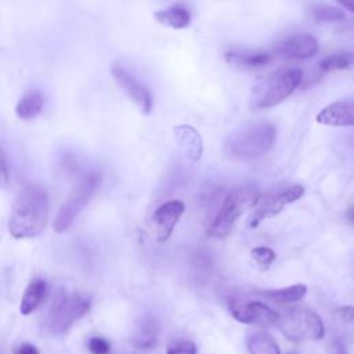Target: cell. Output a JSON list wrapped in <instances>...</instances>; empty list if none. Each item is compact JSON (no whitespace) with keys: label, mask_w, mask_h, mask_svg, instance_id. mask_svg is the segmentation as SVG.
Here are the masks:
<instances>
[{"label":"cell","mask_w":354,"mask_h":354,"mask_svg":"<svg viewBox=\"0 0 354 354\" xmlns=\"http://www.w3.org/2000/svg\"><path fill=\"white\" fill-rule=\"evenodd\" d=\"M313 17L318 24H335L346 19V14L342 8L333 6H318L313 11Z\"/></svg>","instance_id":"23"},{"label":"cell","mask_w":354,"mask_h":354,"mask_svg":"<svg viewBox=\"0 0 354 354\" xmlns=\"http://www.w3.org/2000/svg\"><path fill=\"white\" fill-rule=\"evenodd\" d=\"M319 51L318 40L307 33V32H297L288 36L282 43L278 46L277 53L288 59H310L317 55Z\"/></svg>","instance_id":"11"},{"label":"cell","mask_w":354,"mask_h":354,"mask_svg":"<svg viewBox=\"0 0 354 354\" xmlns=\"http://www.w3.org/2000/svg\"><path fill=\"white\" fill-rule=\"evenodd\" d=\"M111 72L115 82L126 95L141 109L142 113L148 115L152 109V95L149 88L137 80L136 76L122 65H113Z\"/></svg>","instance_id":"10"},{"label":"cell","mask_w":354,"mask_h":354,"mask_svg":"<svg viewBox=\"0 0 354 354\" xmlns=\"http://www.w3.org/2000/svg\"><path fill=\"white\" fill-rule=\"evenodd\" d=\"M155 19L171 29H185L191 24L189 11L180 4H173L165 10H159L153 14Z\"/></svg>","instance_id":"18"},{"label":"cell","mask_w":354,"mask_h":354,"mask_svg":"<svg viewBox=\"0 0 354 354\" xmlns=\"http://www.w3.org/2000/svg\"><path fill=\"white\" fill-rule=\"evenodd\" d=\"M281 333L293 343L319 340L325 335V328L319 315L308 308L293 307L278 317L277 325Z\"/></svg>","instance_id":"4"},{"label":"cell","mask_w":354,"mask_h":354,"mask_svg":"<svg viewBox=\"0 0 354 354\" xmlns=\"http://www.w3.org/2000/svg\"><path fill=\"white\" fill-rule=\"evenodd\" d=\"M90 299L83 295L65 293L64 290L57 292L47 317L50 330L53 333L66 332L90 310Z\"/></svg>","instance_id":"5"},{"label":"cell","mask_w":354,"mask_h":354,"mask_svg":"<svg viewBox=\"0 0 354 354\" xmlns=\"http://www.w3.org/2000/svg\"><path fill=\"white\" fill-rule=\"evenodd\" d=\"M259 196L260 192L254 185H242L230 191L207 228V236L217 239L227 236L235 221L256 205Z\"/></svg>","instance_id":"3"},{"label":"cell","mask_w":354,"mask_h":354,"mask_svg":"<svg viewBox=\"0 0 354 354\" xmlns=\"http://www.w3.org/2000/svg\"><path fill=\"white\" fill-rule=\"evenodd\" d=\"M10 177H8V169H7V163L6 159L3 156V152L0 149V189L6 188L8 185Z\"/></svg>","instance_id":"29"},{"label":"cell","mask_w":354,"mask_h":354,"mask_svg":"<svg viewBox=\"0 0 354 354\" xmlns=\"http://www.w3.org/2000/svg\"><path fill=\"white\" fill-rule=\"evenodd\" d=\"M166 354H196V346L191 340H178L169 344Z\"/></svg>","instance_id":"25"},{"label":"cell","mask_w":354,"mask_h":354,"mask_svg":"<svg viewBox=\"0 0 354 354\" xmlns=\"http://www.w3.org/2000/svg\"><path fill=\"white\" fill-rule=\"evenodd\" d=\"M249 354H281V350L271 335L267 332H256L248 339Z\"/></svg>","instance_id":"21"},{"label":"cell","mask_w":354,"mask_h":354,"mask_svg":"<svg viewBox=\"0 0 354 354\" xmlns=\"http://www.w3.org/2000/svg\"><path fill=\"white\" fill-rule=\"evenodd\" d=\"M225 61L232 65H238L248 69H259L270 64L272 55L267 51H257V50H230L224 55Z\"/></svg>","instance_id":"15"},{"label":"cell","mask_w":354,"mask_h":354,"mask_svg":"<svg viewBox=\"0 0 354 354\" xmlns=\"http://www.w3.org/2000/svg\"><path fill=\"white\" fill-rule=\"evenodd\" d=\"M303 195H304V187H301L299 184L290 185V187L285 188L283 191L278 192L277 195H268V196L260 195L254 205L256 210L249 221V225L252 228L257 227L264 218L278 214L286 205L296 202Z\"/></svg>","instance_id":"8"},{"label":"cell","mask_w":354,"mask_h":354,"mask_svg":"<svg viewBox=\"0 0 354 354\" xmlns=\"http://www.w3.org/2000/svg\"><path fill=\"white\" fill-rule=\"evenodd\" d=\"M315 120L319 124L333 127L354 126V101H336L324 106Z\"/></svg>","instance_id":"13"},{"label":"cell","mask_w":354,"mask_h":354,"mask_svg":"<svg viewBox=\"0 0 354 354\" xmlns=\"http://www.w3.org/2000/svg\"><path fill=\"white\" fill-rule=\"evenodd\" d=\"M353 65H354V55H353Z\"/></svg>","instance_id":"33"},{"label":"cell","mask_w":354,"mask_h":354,"mask_svg":"<svg viewBox=\"0 0 354 354\" xmlns=\"http://www.w3.org/2000/svg\"><path fill=\"white\" fill-rule=\"evenodd\" d=\"M14 354H39V350L30 343H22L14 350Z\"/></svg>","instance_id":"30"},{"label":"cell","mask_w":354,"mask_h":354,"mask_svg":"<svg viewBox=\"0 0 354 354\" xmlns=\"http://www.w3.org/2000/svg\"><path fill=\"white\" fill-rule=\"evenodd\" d=\"M353 55L348 53H336L330 54L321 59L319 69L322 72H335V71H344L353 65Z\"/></svg>","instance_id":"22"},{"label":"cell","mask_w":354,"mask_h":354,"mask_svg":"<svg viewBox=\"0 0 354 354\" xmlns=\"http://www.w3.org/2000/svg\"><path fill=\"white\" fill-rule=\"evenodd\" d=\"M339 318L346 322H354V306H342L335 310Z\"/></svg>","instance_id":"28"},{"label":"cell","mask_w":354,"mask_h":354,"mask_svg":"<svg viewBox=\"0 0 354 354\" xmlns=\"http://www.w3.org/2000/svg\"><path fill=\"white\" fill-rule=\"evenodd\" d=\"M344 10L354 14V0H336Z\"/></svg>","instance_id":"31"},{"label":"cell","mask_w":354,"mask_h":354,"mask_svg":"<svg viewBox=\"0 0 354 354\" xmlns=\"http://www.w3.org/2000/svg\"><path fill=\"white\" fill-rule=\"evenodd\" d=\"M301 80L303 72L299 68H290L279 73L266 88L264 94L257 100V108L266 109L281 104L293 94V91L301 84Z\"/></svg>","instance_id":"7"},{"label":"cell","mask_w":354,"mask_h":354,"mask_svg":"<svg viewBox=\"0 0 354 354\" xmlns=\"http://www.w3.org/2000/svg\"><path fill=\"white\" fill-rule=\"evenodd\" d=\"M277 138V130L271 123H256L231 133L225 140L230 155L250 160L267 153Z\"/></svg>","instance_id":"2"},{"label":"cell","mask_w":354,"mask_h":354,"mask_svg":"<svg viewBox=\"0 0 354 354\" xmlns=\"http://www.w3.org/2000/svg\"><path fill=\"white\" fill-rule=\"evenodd\" d=\"M307 293V288L303 283H296L286 288H278V289H266L259 290L257 295L266 299L267 301L275 303V304H288V303H296L300 301Z\"/></svg>","instance_id":"17"},{"label":"cell","mask_w":354,"mask_h":354,"mask_svg":"<svg viewBox=\"0 0 354 354\" xmlns=\"http://www.w3.org/2000/svg\"><path fill=\"white\" fill-rule=\"evenodd\" d=\"M48 218V196L37 185H26L14 199L8 231L17 238H35L43 232Z\"/></svg>","instance_id":"1"},{"label":"cell","mask_w":354,"mask_h":354,"mask_svg":"<svg viewBox=\"0 0 354 354\" xmlns=\"http://www.w3.org/2000/svg\"><path fill=\"white\" fill-rule=\"evenodd\" d=\"M173 134L181 152L192 162H198L203 153V140L198 130L189 124L173 127Z\"/></svg>","instance_id":"14"},{"label":"cell","mask_w":354,"mask_h":354,"mask_svg":"<svg viewBox=\"0 0 354 354\" xmlns=\"http://www.w3.org/2000/svg\"><path fill=\"white\" fill-rule=\"evenodd\" d=\"M88 350L93 354H109L111 344L108 340H105L102 337H91L88 340Z\"/></svg>","instance_id":"26"},{"label":"cell","mask_w":354,"mask_h":354,"mask_svg":"<svg viewBox=\"0 0 354 354\" xmlns=\"http://www.w3.org/2000/svg\"><path fill=\"white\" fill-rule=\"evenodd\" d=\"M326 351H328V354H347V348H346L344 342L342 339H337V337L329 342Z\"/></svg>","instance_id":"27"},{"label":"cell","mask_w":354,"mask_h":354,"mask_svg":"<svg viewBox=\"0 0 354 354\" xmlns=\"http://www.w3.org/2000/svg\"><path fill=\"white\" fill-rule=\"evenodd\" d=\"M101 181V176L98 173H90L83 180L77 183V185L72 189L69 198L62 205L54 221V231L64 232L69 228L77 214L83 210V207L88 203L91 196L94 195L98 184Z\"/></svg>","instance_id":"6"},{"label":"cell","mask_w":354,"mask_h":354,"mask_svg":"<svg viewBox=\"0 0 354 354\" xmlns=\"http://www.w3.org/2000/svg\"><path fill=\"white\" fill-rule=\"evenodd\" d=\"M159 330H160V324L156 317L153 315L144 317L138 324L137 330L133 336V346L140 350L153 347L156 343Z\"/></svg>","instance_id":"16"},{"label":"cell","mask_w":354,"mask_h":354,"mask_svg":"<svg viewBox=\"0 0 354 354\" xmlns=\"http://www.w3.org/2000/svg\"><path fill=\"white\" fill-rule=\"evenodd\" d=\"M44 105V97L40 90H29L26 91L15 106L17 116L24 120H29L36 118Z\"/></svg>","instance_id":"19"},{"label":"cell","mask_w":354,"mask_h":354,"mask_svg":"<svg viewBox=\"0 0 354 354\" xmlns=\"http://www.w3.org/2000/svg\"><path fill=\"white\" fill-rule=\"evenodd\" d=\"M231 315L242 322L249 325H259V326H275L278 322L279 314L274 311L271 307L261 301H238L232 300L228 304Z\"/></svg>","instance_id":"9"},{"label":"cell","mask_w":354,"mask_h":354,"mask_svg":"<svg viewBox=\"0 0 354 354\" xmlns=\"http://www.w3.org/2000/svg\"><path fill=\"white\" fill-rule=\"evenodd\" d=\"M185 210V205L181 201L171 199L162 203L153 213V223L156 227L158 242H165L170 238L176 224Z\"/></svg>","instance_id":"12"},{"label":"cell","mask_w":354,"mask_h":354,"mask_svg":"<svg viewBox=\"0 0 354 354\" xmlns=\"http://www.w3.org/2000/svg\"><path fill=\"white\" fill-rule=\"evenodd\" d=\"M250 256L263 268H268L277 257L275 252L268 246H256V248H253L250 250Z\"/></svg>","instance_id":"24"},{"label":"cell","mask_w":354,"mask_h":354,"mask_svg":"<svg viewBox=\"0 0 354 354\" xmlns=\"http://www.w3.org/2000/svg\"><path fill=\"white\" fill-rule=\"evenodd\" d=\"M346 217H347V221L350 224H354V205H351L347 212H346Z\"/></svg>","instance_id":"32"},{"label":"cell","mask_w":354,"mask_h":354,"mask_svg":"<svg viewBox=\"0 0 354 354\" xmlns=\"http://www.w3.org/2000/svg\"><path fill=\"white\" fill-rule=\"evenodd\" d=\"M47 293V285L43 279H33L28 288L24 292V296L21 299V306H19V311L24 315H29L30 313H33L39 304H41V301L44 300Z\"/></svg>","instance_id":"20"}]
</instances>
